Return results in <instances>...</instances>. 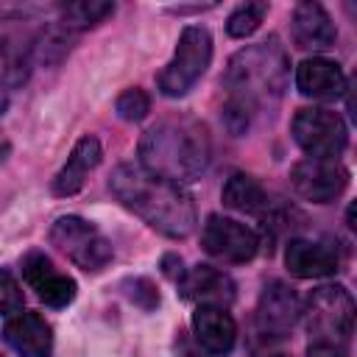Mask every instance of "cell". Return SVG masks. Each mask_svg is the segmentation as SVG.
Here are the masks:
<instances>
[{
    "label": "cell",
    "mask_w": 357,
    "mask_h": 357,
    "mask_svg": "<svg viewBox=\"0 0 357 357\" xmlns=\"http://www.w3.org/2000/svg\"><path fill=\"white\" fill-rule=\"evenodd\" d=\"M109 187L114 198L131 209L137 218H142L153 231L181 240L195 229V204L192 195L165 181L153 173H148L139 165H120L109 176Z\"/></svg>",
    "instance_id": "6da1fadb"
},
{
    "label": "cell",
    "mask_w": 357,
    "mask_h": 357,
    "mask_svg": "<svg viewBox=\"0 0 357 357\" xmlns=\"http://www.w3.org/2000/svg\"><path fill=\"white\" fill-rule=\"evenodd\" d=\"M209 134L195 120H162L139 139V167L178 187L201 178L209 167Z\"/></svg>",
    "instance_id": "7a4b0ae2"
},
{
    "label": "cell",
    "mask_w": 357,
    "mask_h": 357,
    "mask_svg": "<svg viewBox=\"0 0 357 357\" xmlns=\"http://www.w3.org/2000/svg\"><path fill=\"white\" fill-rule=\"evenodd\" d=\"M287 75H290V61H287V50L279 45V36H268L265 42L248 45L231 56L223 73V86L229 89L226 106L243 114L271 106L282 98L287 86Z\"/></svg>",
    "instance_id": "3957f363"
},
{
    "label": "cell",
    "mask_w": 357,
    "mask_h": 357,
    "mask_svg": "<svg viewBox=\"0 0 357 357\" xmlns=\"http://www.w3.org/2000/svg\"><path fill=\"white\" fill-rule=\"evenodd\" d=\"M301 315L312 343L346 346L354 332V298L343 284L315 287Z\"/></svg>",
    "instance_id": "277c9868"
},
{
    "label": "cell",
    "mask_w": 357,
    "mask_h": 357,
    "mask_svg": "<svg viewBox=\"0 0 357 357\" xmlns=\"http://www.w3.org/2000/svg\"><path fill=\"white\" fill-rule=\"evenodd\" d=\"M212 61V33L204 25H187L178 36L173 59L159 73V89L170 98H181L195 86Z\"/></svg>",
    "instance_id": "5b68a950"
},
{
    "label": "cell",
    "mask_w": 357,
    "mask_h": 357,
    "mask_svg": "<svg viewBox=\"0 0 357 357\" xmlns=\"http://www.w3.org/2000/svg\"><path fill=\"white\" fill-rule=\"evenodd\" d=\"M50 243L73 265H78L86 273L103 271L112 262V254H114L112 243L106 240V234L95 223H89V220H84L78 215H61L50 226Z\"/></svg>",
    "instance_id": "8992f818"
},
{
    "label": "cell",
    "mask_w": 357,
    "mask_h": 357,
    "mask_svg": "<svg viewBox=\"0 0 357 357\" xmlns=\"http://www.w3.org/2000/svg\"><path fill=\"white\" fill-rule=\"evenodd\" d=\"M293 139L315 159H337L349 145V128L332 109H298L293 117Z\"/></svg>",
    "instance_id": "52a82bcc"
},
{
    "label": "cell",
    "mask_w": 357,
    "mask_h": 357,
    "mask_svg": "<svg viewBox=\"0 0 357 357\" xmlns=\"http://www.w3.org/2000/svg\"><path fill=\"white\" fill-rule=\"evenodd\" d=\"M201 245L209 257L237 265V262H248L257 257L259 237L254 229H248L245 223H240L234 218L209 215L204 223V231H201Z\"/></svg>",
    "instance_id": "ba28073f"
},
{
    "label": "cell",
    "mask_w": 357,
    "mask_h": 357,
    "mask_svg": "<svg viewBox=\"0 0 357 357\" xmlns=\"http://www.w3.org/2000/svg\"><path fill=\"white\" fill-rule=\"evenodd\" d=\"M290 184L298 198L312 204H329L340 198L349 187V170L337 159H315L307 156L290 170Z\"/></svg>",
    "instance_id": "9c48e42d"
},
{
    "label": "cell",
    "mask_w": 357,
    "mask_h": 357,
    "mask_svg": "<svg viewBox=\"0 0 357 357\" xmlns=\"http://www.w3.org/2000/svg\"><path fill=\"white\" fill-rule=\"evenodd\" d=\"M301 318V301L284 282H268L257 304V329L265 337H284Z\"/></svg>",
    "instance_id": "30bf717a"
},
{
    "label": "cell",
    "mask_w": 357,
    "mask_h": 357,
    "mask_svg": "<svg viewBox=\"0 0 357 357\" xmlns=\"http://www.w3.org/2000/svg\"><path fill=\"white\" fill-rule=\"evenodd\" d=\"M22 276L47 307H67L75 298V282L61 273L45 251H28L22 257Z\"/></svg>",
    "instance_id": "8fae6325"
},
{
    "label": "cell",
    "mask_w": 357,
    "mask_h": 357,
    "mask_svg": "<svg viewBox=\"0 0 357 357\" xmlns=\"http://www.w3.org/2000/svg\"><path fill=\"white\" fill-rule=\"evenodd\" d=\"M3 340L20 354V357H50L53 351V329L39 312L20 310L6 318L3 324Z\"/></svg>",
    "instance_id": "7c38bea8"
},
{
    "label": "cell",
    "mask_w": 357,
    "mask_h": 357,
    "mask_svg": "<svg viewBox=\"0 0 357 357\" xmlns=\"http://www.w3.org/2000/svg\"><path fill=\"white\" fill-rule=\"evenodd\" d=\"M284 265L298 279H321V276H332L337 271L340 254L326 240L296 237L284 248Z\"/></svg>",
    "instance_id": "4fadbf2b"
},
{
    "label": "cell",
    "mask_w": 357,
    "mask_h": 357,
    "mask_svg": "<svg viewBox=\"0 0 357 357\" xmlns=\"http://www.w3.org/2000/svg\"><path fill=\"white\" fill-rule=\"evenodd\" d=\"M178 293L187 301L209 304V307H229L234 301V282L229 273L212 268V265H195L178 279Z\"/></svg>",
    "instance_id": "5bb4252c"
},
{
    "label": "cell",
    "mask_w": 357,
    "mask_h": 357,
    "mask_svg": "<svg viewBox=\"0 0 357 357\" xmlns=\"http://www.w3.org/2000/svg\"><path fill=\"white\" fill-rule=\"evenodd\" d=\"M296 86L301 95L315 98V100H335L346 92V73L340 70L337 61L332 59H304L296 67Z\"/></svg>",
    "instance_id": "9a60e30c"
},
{
    "label": "cell",
    "mask_w": 357,
    "mask_h": 357,
    "mask_svg": "<svg viewBox=\"0 0 357 357\" xmlns=\"http://www.w3.org/2000/svg\"><path fill=\"white\" fill-rule=\"evenodd\" d=\"M192 332H195V340L201 343V349L209 354H218V357L229 354L237 340L234 318L223 307H209V304H201L192 312Z\"/></svg>",
    "instance_id": "2e32d148"
},
{
    "label": "cell",
    "mask_w": 357,
    "mask_h": 357,
    "mask_svg": "<svg viewBox=\"0 0 357 357\" xmlns=\"http://www.w3.org/2000/svg\"><path fill=\"white\" fill-rule=\"evenodd\" d=\"M293 39L304 50H326L335 45L337 31L321 3L304 0L293 8Z\"/></svg>",
    "instance_id": "e0dca14e"
},
{
    "label": "cell",
    "mask_w": 357,
    "mask_h": 357,
    "mask_svg": "<svg viewBox=\"0 0 357 357\" xmlns=\"http://www.w3.org/2000/svg\"><path fill=\"white\" fill-rule=\"evenodd\" d=\"M100 162V142L95 137H81L67 159V165L56 173L53 178V192L56 195H75L84 187V178L89 170H95Z\"/></svg>",
    "instance_id": "ac0fdd59"
},
{
    "label": "cell",
    "mask_w": 357,
    "mask_h": 357,
    "mask_svg": "<svg viewBox=\"0 0 357 357\" xmlns=\"http://www.w3.org/2000/svg\"><path fill=\"white\" fill-rule=\"evenodd\" d=\"M223 204L229 209H237V212H245V215H259V218L273 212V201H271L268 190L245 173H234L223 184Z\"/></svg>",
    "instance_id": "d6986e66"
},
{
    "label": "cell",
    "mask_w": 357,
    "mask_h": 357,
    "mask_svg": "<svg viewBox=\"0 0 357 357\" xmlns=\"http://www.w3.org/2000/svg\"><path fill=\"white\" fill-rule=\"evenodd\" d=\"M112 11H114V3H103V0H75V3L61 6V22H64L67 28L84 31V28H92V25L103 22Z\"/></svg>",
    "instance_id": "ffe728a7"
},
{
    "label": "cell",
    "mask_w": 357,
    "mask_h": 357,
    "mask_svg": "<svg viewBox=\"0 0 357 357\" xmlns=\"http://www.w3.org/2000/svg\"><path fill=\"white\" fill-rule=\"evenodd\" d=\"M265 14H268V3H243V6H237L226 20L229 36H234V39L251 36L259 28V22L265 20Z\"/></svg>",
    "instance_id": "44dd1931"
},
{
    "label": "cell",
    "mask_w": 357,
    "mask_h": 357,
    "mask_svg": "<svg viewBox=\"0 0 357 357\" xmlns=\"http://www.w3.org/2000/svg\"><path fill=\"white\" fill-rule=\"evenodd\" d=\"M114 109H117V114H120L123 120L137 123V120H142V117L151 112V95H148L145 89H139V86H128L126 92H120Z\"/></svg>",
    "instance_id": "7402d4cb"
},
{
    "label": "cell",
    "mask_w": 357,
    "mask_h": 357,
    "mask_svg": "<svg viewBox=\"0 0 357 357\" xmlns=\"http://www.w3.org/2000/svg\"><path fill=\"white\" fill-rule=\"evenodd\" d=\"M22 310V290L8 271H0V312L14 315Z\"/></svg>",
    "instance_id": "603a6c76"
},
{
    "label": "cell",
    "mask_w": 357,
    "mask_h": 357,
    "mask_svg": "<svg viewBox=\"0 0 357 357\" xmlns=\"http://www.w3.org/2000/svg\"><path fill=\"white\" fill-rule=\"evenodd\" d=\"M128 296H131V301L134 304H139L142 310H153V307H159V293H156V287H153V282L151 279H131L128 282Z\"/></svg>",
    "instance_id": "cb8c5ba5"
},
{
    "label": "cell",
    "mask_w": 357,
    "mask_h": 357,
    "mask_svg": "<svg viewBox=\"0 0 357 357\" xmlns=\"http://www.w3.org/2000/svg\"><path fill=\"white\" fill-rule=\"evenodd\" d=\"M307 357H349L346 346H335V343H310Z\"/></svg>",
    "instance_id": "d4e9b609"
},
{
    "label": "cell",
    "mask_w": 357,
    "mask_h": 357,
    "mask_svg": "<svg viewBox=\"0 0 357 357\" xmlns=\"http://www.w3.org/2000/svg\"><path fill=\"white\" fill-rule=\"evenodd\" d=\"M162 268H165V273L170 276V279H181V257H176V254H167L165 259H162Z\"/></svg>",
    "instance_id": "484cf974"
},
{
    "label": "cell",
    "mask_w": 357,
    "mask_h": 357,
    "mask_svg": "<svg viewBox=\"0 0 357 357\" xmlns=\"http://www.w3.org/2000/svg\"><path fill=\"white\" fill-rule=\"evenodd\" d=\"M6 106H8V95H6V86L0 84V114L6 112Z\"/></svg>",
    "instance_id": "4316f807"
},
{
    "label": "cell",
    "mask_w": 357,
    "mask_h": 357,
    "mask_svg": "<svg viewBox=\"0 0 357 357\" xmlns=\"http://www.w3.org/2000/svg\"><path fill=\"white\" fill-rule=\"evenodd\" d=\"M265 357H290V354H265Z\"/></svg>",
    "instance_id": "83f0119b"
},
{
    "label": "cell",
    "mask_w": 357,
    "mask_h": 357,
    "mask_svg": "<svg viewBox=\"0 0 357 357\" xmlns=\"http://www.w3.org/2000/svg\"><path fill=\"white\" fill-rule=\"evenodd\" d=\"M3 151H6V145H0V153H3ZM0 159H3V156H0Z\"/></svg>",
    "instance_id": "f1b7e54d"
},
{
    "label": "cell",
    "mask_w": 357,
    "mask_h": 357,
    "mask_svg": "<svg viewBox=\"0 0 357 357\" xmlns=\"http://www.w3.org/2000/svg\"><path fill=\"white\" fill-rule=\"evenodd\" d=\"M187 357H192V354H187Z\"/></svg>",
    "instance_id": "f546056e"
}]
</instances>
